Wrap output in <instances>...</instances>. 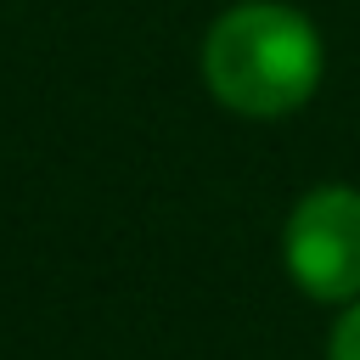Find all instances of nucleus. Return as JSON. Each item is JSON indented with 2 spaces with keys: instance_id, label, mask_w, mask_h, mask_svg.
Returning <instances> with one entry per match:
<instances>
[{
  "instance_id": "nucleus-1",
  "label": "nucleus",
  "mask_w": 360,
  "mask_h": 360,
  "mask_svg": "<svg viewBox=\"0 0 360 360\" xmlns=\"http://www.w3.org/2000/svg\"><path fill=\"white\" fill-rule=\"evenodd\" d=\"M202 79L208 90L248 118H281L304 107L321 84V39L304 11L292 6H236L202 39Z\"/></svg>"
},
{
  "instance_id": "nucleus-2",
  "label": "nucleus",
  "mask_w": 360,
  "mask_h": 360,
  "mask_svg": "<svg viewBox=\"0 0 360 360\" xmlns=\"http://www.w3.org/2000/svg\"><path fill=\"white\" fill-rule=\"evenodd\" d=\"M287 276L321 298V304H354L360 298V191L349 186H315L281 231Z\"/></svg>"
},
{
  "instance_id": "nucleus-3",
  "label": "nucleus",
  "mask_w": 360,
  "mask_h": 360,
  "mask_svg": "<svg viewBox=\"0 0 360 360\" xmlns=\"http://www.w3.org/2000/svg\"><path fill=\"white\" fill-rule=\"evenodd\" d=\"M326 360H360V304H349L332 326V343H326Z\"/></svg>"
}]
</instances>
